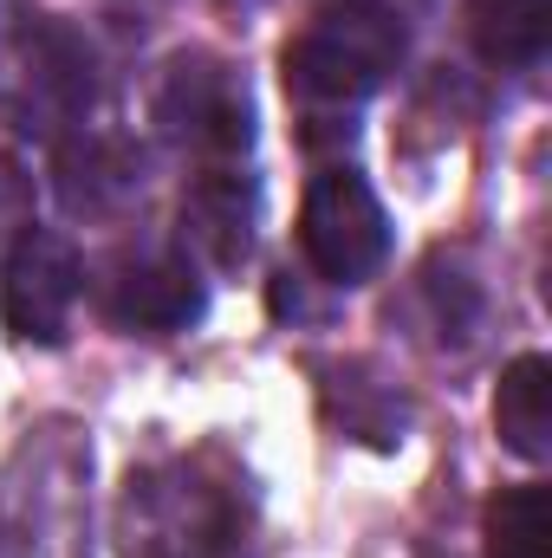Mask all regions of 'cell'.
Instances as JSON below:
<instances>
[{
  "instance_id": "cell-8",
  "label": "cell",
  "mask_w": 552,
  "mask_h": 558,
  "mask_svg": "<svg viewBox=\"0 0 552 558\" xmlns=\"http://www.w3.org/2000/svg\"><path fill=\"white\" fill-rule=\"evenodd\" d=\"M468 39L488 65H533L552 39V0H468Z\"/></svg>"
},
{
  "instance_id": "cell-3",
  "label": "cell",
  "mask_w": 552,
  "mask_h": 558,
  "mask_svg": "<svg viewBox=\"0 0 552 558\" xmlns=\"http://www.w3.org/2000/svg\"><path fill=\"white\" fill-rule=\"evenodd\" d=\"M156 124L208 162H235L254 143V105H248V85L228 65L176 59L163 92H156Z\"/></svg>"
},
{
  "instance_id": "cell-10",
  "label": "cell",
  "mask_w": 552,
  "mask_h": 558,
  "mask_svg": "<svg viewBox=\"0 0 552 558\" xmlns=\"http://www.w3.org/2000/svg\"><path fill=\"white\" fill-rule=\"evenodd\" d=\"M26 234H33V175L20 156H0V267Z\"/></svg>"
},
{
  "instance_id": "cell-1",
  "label": "cell",
  "mask_w": 552,
  "mask_h": 558,
  "mask_svg": "<svg viewBox=\"0 0 552 558\" xmlns=\"http://www.w3.org/2000/svg\"><path fill=\"white\" fill-rule=\"evenodd\" d=\"M404 59V26L384 7H325L286 46V92L312 111L364 105Z\"/></svg>"
},
{
  "instance_id": "cell-7",
  "label": "cell",
  "mask_w": 552,
  "mask_h": 558,
  "mask_svg": "<svg viewBox=\"0 0 552 558\" xmlns=\"http://www.w3.org/2000/svg\"><path fill=\"white\" fill-rule=\"evenodd\" d=\"M494 428L507 441V454L520 461H547L552 454V364L533 357H514L501 371V390H494Z\"/></svg>"
},
{
  "instance_id": "cell-4",
  "label": "cell",
  "mask_w": 552,
  "mask_h": 558,
  "mask_svg": "<svg viewBox=\"0 0 552 558\" xmlns=\"http://www.w3.org/2000/svg\"><path fill=\"white\" fill-rule=\"evenodd\" d=\"M79 292H85V267H79L72 241L33 228L13 247V260L0 267V318L26 344H65Z\"/></svg>"
},
{
  "instance_id": "cell-5",
  "label": "cell",
  "mask_w": 552,
  "mask_h": 558,
  "mask_svg": "<svg viewBox=\"0 0 552 558\" xmlns=\"http://www.w3.org/2000/svg\"><path fill=\"white\" fill-rule=\"evenodd\" d=\"M105 312L124 331H182L189 318H202V279L176 254H149L105 286Z\"/></svg>"
},
{
  "instance_id": "cell-6",
  "label": "cell",
  "mask_w": 552,
  "mask_h": 558,
  "mask_svg": "<svg viewBox=\"0 0 552 558\" xmlns=\"http://www.w3.org/2000/svg\"><path fill=\"white\" fill-rule=\"evenodd\" d=\"M182 221H189V241H195L215 267H241L248 247H254V189H248L235 169H208V175L189 189Z\"/></svg>"
},
{
  "instance_id": "cell-9",
  "label": "cell",
  "mask_w": 552,
  "mask_h": 558,
  "mask_svg": "<svg viewBox=\"0 0 552 558\" xmlns=\"http://www.w3.org/2000/svg\"><path fill=\"white\" fill-rule=\"evenodd\" d=\"M547 487H501L488 500V558H552V526H547Z\"/></svg>"
},
{
  "instance_id": "cell-2",
  "label": "cell",
  "mask_w": 552,
  "mask_h": 558,
  "mask_svg": "<svg viewBox=\"0 0 552 558\" xmlns=\"http://www.w3.org/2000/svg\"><path fill=\"white\" fill-rule=\"evenodd\" d=\"M299 247L332 286H364L391 254V221L384 202L371 195V182L358 169H325L305 189L299 208Z\"/></svg>"
}]
</instances>
